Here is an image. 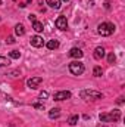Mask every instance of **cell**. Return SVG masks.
Instances as JSON below:
<instances>
[{"label":"cell","mask_w":125,"mask_h":127,"mask_svg":"<svg viewBox=\"0 0 125 127\" xmlns=\"http://www.w3.org/2000/svg\"><path fill=\"white\" fill-rule=\"evenodd\" d=\"M80 96H81V99H85V100H97V99H102V97H103L102 92L91 90V89L81 90V92H80Z\"/></svg>","instance_id":"1"},{"label":"cell","mask_w":125,"mask_h":127,"mask_svg":"<svg viewBox=\"0 0 125 127\" xmlns=\"http://www.w3.org/2000/svg\"><path fill=\"white\" fill-rule=\"evenodd\" d=\"M121 118V111L119 109H113L110 112H106V114H100V120L104 121V123H115Z\"/></svg>","instance_id":"2"},{"label":"cell","mask_w":125,"mask_h":127,"mask_svg":"<svg viewBox=\"0 0 125 127\" xmlns=\"http://www.w3.org/2000/svg\"><path fill=\"white\" fill-rule=\"evenodd\" d=\"M113 31H115V25L110 24V22H102L97 27V32L100 35H103V37H107V35L113 34Z\"/></svg>","instance_id":"3"},{"label":"cell","mask_w":125,"mask_h":127,"mask_svg":"<svg viewBox=\"0 0 125 127\" xmlns=\"http://www.w3.org/2000/svg\"><path fill=\"white\" fill-rule=\"evenodd\" d=\"M84 64L80 62V61H74V62L69 64V71L74 74V75H81L84 72Z\"/></svg>","instance_id":"4"},{"label":"cell","mask_w":125,"mask_h":127,"mask_svg":"<svg viewBox=\"0 0 125 127\" xmlns=\"http://www.w3.org/2000/svg\"><path fill=\"white\" fill-rule=\"evenodd\" d=\"M43 81V78L41 77H31V78H28V81H27V86L30 87V89H37L38 86H40V83Z\"/></svg>","instance_id":"5"},{"label":"cell","mask_w":125,"mask_h":127,"mask_svg":"<svg viewBox=\"0 0 125 127\" xmlns=\"http://www.w3.org/2000/svg\"><path fill=\"white\" fill-rule=\"evenodd\" d=\"M30 43H31V46H34V47H41V46H44V40H43L41 35H32L31 40H30Z\"/></svg>","instance_id":"6"},{"label":"cell","mask_w":125,"mask_h":127,"mask_svg":"<svg viewBox=\"0 0 125 127\" xmlns=\"http://www.w3.org/2000/svg\"><path fill=\"white\" fill-rule=\"evenodd\" d=\"M71 58H75V59H81L83 56H84V52L81 50V49H78V47H72L71 50H69V53H68Z\"/></svg>","instance_id":"7"},{"label":"cell","mask_w":125,"mask_h":127,"mask_svg":"<svg viewBox=\"0 0 125 127\" xmlns=\"http://www.w3.org/2000/svg\"><path fill=\"white\" fill-rule=\"evenodd\" d=\"M56 28H59V30H66L68 28V21H66V16H59L58 19H56Z\"/></svg>","instance_id":"8"},{"label":"cell","mask_w":125,"mask_h":127,"mask_svg":"<svg viewBox=\"0 0 125 127\" xmlns=\"http://www.w3.org/2000/svg\"><path fill=\"white\" fill-rule=\"evenodd\" d=\"M69 97H71L69 90H62V92L55 93V100H65V99H69Z\"/></svg>","instance_id":"9"},{"label":"cell","mask_w":125,"mask_h":127,"mask_svg":"<svg viewBox=\"0 0 125 127\" xmlns=\"http://www.w3.org/2000/svg\"><path fill=\"white\" fill-rule=\"evenodd\" d=\"M106 55V52H104V47H102V46H97L96 49H94V58L96 59H103V56Z\"/></svg>","instance_id":"10"},{"label":"cell","mask_w":125,"mask_h":127,"mask_svg":"<svg viewBox=\"0 0 125 127\" xmlns=\"http://www.w3.org/2000/svg\"><path fill=\"white\" fill-rule=\"evenodd\" d=\"M59 117H61V109L59 108H52L49 111V118L55 120V118H59Z\"/></svg>","instance_id":"11"},{"label":"cell","mask_w":125,"mask_h":127,"mask_svg":"<svg viewBox=\"0 0 125 127\" xmlns=\"http://www.w3.org/2000/svg\"><path fill=\"white\" fill-rule=\"evenodd\" d=\"M46 46H47V49H49V50H55V49H58V47H59V41H58V40H49Z\"/></svg>","instance_id":"12"},{"label":"cell","mask_w":125,"mask_h":127,"mask_svg":"<svg viewBox=\"0 0 125 127\" xmlns=\"http://www.w3.org/2000/svg\"><path fill=\"white\" fill-rule=\"evenodd\" d=\"M46 3H47L52 9H59V7H61V0H46Z\"/></svg>","instance_id":"13"},{"label":"cell","mask_w":125,"mask_h":127,"mask_svg":"<svg viewBox=\"0 0 125 127\" xmlns=\"http://www.w3.org/2000/svg\"><path fill=\"white\" fill-rule=\"evenodd\" d=\"M15 34H16V35H19V37L25 34V28H24V25H22V24H16V25H15Z\"/></svg>","instance_id":"14"},{"label":"cell","mask_w":125,"mask_h":127,"mask_svg":"<svg viewBox=\"0 0 125 127\" xmlns=\"http://www.w3.org/2000/svg\"><path fill=\"white\" fill-rule=\"evenodd\" d=\"M32 28H34V31L41 32V31H43V24H41V22H38V21H35V22H32Z\"/></svg>","instance_id":"15"},{"label":"cell","mask_w":125,"mask_h":127,"mask_svg":"<svg viewBox=\"0 0 125 127\" xmlns=\"http://www.w3.org/2000/svg\"><path fill=\"white\" fill-rule=\"evenodd\" d=\"M9 58H12V59H19V58H21V52H19V50H12V52H9Z\"/></svg>","instance_id":"16"},{"label":"cell","mask_w":125,"mask_h":127,"mask_svg":"<svg viewBox=\"0 0 125 127\" xmlns=\"http://www.w3.org/2000/svg\"><path fill=\"white\" fill-rule=\"evenodd\" d=\"M93 75H94V77H102V75H103V69H102L100 66H94Z\"/></svg>","instance_id":"17"},{"label":"cell","mask_w":125,"mask_h":127,"mask_svg":"<svg viewBox=\"0 0 125 127\" xmlns=\"http://www.w3.org/2000/svg\"><path fill=\"white\" fill-rule=\"evenodd\" d=\"M77 123H78V115H71L69 120H68V124L69 126H75Z\"/></svg>","instance_id":"18"},{"label":"cell","mask_w":125,"mask_h":127,"mask_svg":"<svg viewBox=\"0 0 125 127\" xmlns=\"http://www.w3.org/2000/svg\"><path fill=\"white\" fill-rule=\"evenodd\" d=\"M6 65H10V59L6 56H0V66H6Z\"/></svg>","instance_id":"19"},{"label":"cell","mask_w":125,"mask_h":127,"mask_svg":"<svg viewBox=\"0 0 125 127\" xmlns=\"http://www.w3.org/2000/svg\"><path fill=\"white\" fill-rule=\"evenodd\" d=\"M115 61H116V56H115L113 52H110V53L107 55V62L109 64H115Z\"/></svg>","instance_id":"20"},{"label":"cell","mask_w":125,"mask_h":127,"mask_svg":"<svg viewBox=\"0 0 125 127\" xmlns=\"http://www.w3.org/2000/svg\"><path fill=\"white\" fill-rule=\"evenodd\" d=\"M32 106H34V108H37V109H40V111H44V105H43V103L34 102V103H32Z\"/></svg>","instance_id":"21"},{"label":"cell","mask_w":125,"mask_h":127,"mask_svg":"<svg viewBox=\"0 0 125 127\" xmlns=\"http://www.w3.org/2000/svg\"><path fill=\"white\" fill-rule=\"evenodd\" d=\"M15 41H16V40H15V37H12V35H9V37L6 38V43H7V44H13Z\"/></svg>","instance_id":"22"},{"label":"cell","mask_w":125,"mask_h":127,"mask_svg":"<svg viewBox=\"0 0 125 127\" xmlns=\"http://www.w3.org/2000/svg\"><path fill=\"white\" fill-rule=\"evenodd\" d=\"M47 97H49V93H47V92H41V93H40V99H41V100H43V99H47Z\"/></svg>","instance_id":"23"},{"label":"cell","mask_w":125,"mask_h":127,"mask_svg":"<svg viewBox=\"0 0 125 127\" xmlns=\"http://www.w3.org/2000/svg\"><path fill=\"white\" fill-rule=\"evenodd\" d=\"M28 19H30L31 22H35V21H37V18H35V15H34V13H30V15H28Z\"/></svg>","instance_id":"24"},{"label":"cell","mask_w":125,"mask_h":127,"mask_svg":"<svg viewBox=\"0 0 125 127\" xmlns=\"http://www.w3.org/2000/svg\"><path fill=\"white\" fill-rule=\"evenodd\" d=\"M116 103H118V105H122V103H124V97L121 96V97H119V99L116 100Z\"/></svg>","instance_id":"25"},{"label":"cell","mask_w":125,"mask_h":127,"mask_svg":"<svg viewBox=\"0 0 125 127\" xmlns=\"http://www.w3.org/2000/svg\"><path fill=\"white\" fill-rule=\"evenodd\" d=\"M104 7H106V9H109V7H110V4H109V1H107V0L104 1Z\"/></svg>","instance_id":"26"},{"label":"cell","mask_w":125,"mask_h":127,"mask_svg":"<svg viewBox=\"0 0 125 127\" xmlns=\"http://www.w3.org/2000/svg\"><path fill=\"white\" fill-rule=\"evenodd\" d=\"M61 1H65V3H68V1H69V0H61Z\"/></svg>","instance_id":"27"},{"label":"cell","mask_w":125,"mask_h":127,"mask_svg":"<svg viewBox=\"0 0 125 127\" xmlns=\"http://www.w3.org/2000/svg\"><path fill=\"white\" fill-rule=\"evenodd\" d=\"M27 3H31V0H27Z\"/></svg>","instance_id":"28"},{"label":"cell","mask_w":125,"mask_h":127,"mask_svg":"<svg viewBox=\"0 0 125 127\" xmlns=\"http://www.w3.org/2000/svg\"><path fill=\"white\" fill-rule=\"evenodd\" d=\"M1 3H3V1H1V0H0V6H1Z\"/></svg>","instance_id":"29"}]
</instances>
